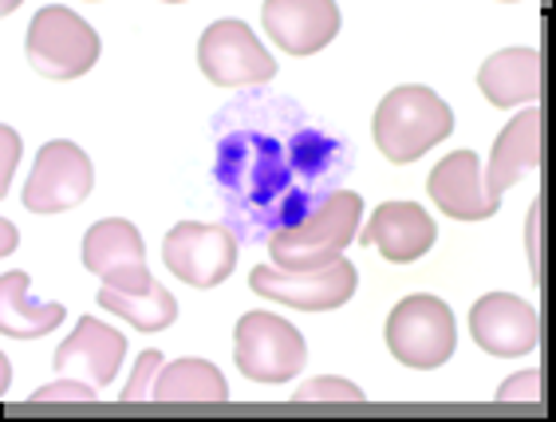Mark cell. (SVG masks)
Here are the masks:
<instances>
[{
	"label": "cell",
	"mask_w": 556,
	"mask_h": 422,
	"mask_svg": "<svg viewBox=\"0 0 556 422\" xmlns=\"http://www.w3.org/2000/svg\"><path fill=\"white\" fill-rule=\"evenodd\" d=\"M214 130V182L225 226L245 245L300 226L355 166V151L340 135L277 91H245L217 111Z\"/></svg>",
	"instance_id": "obj_1"
},
{
	"label": "cell",
	"mask_w": 556,
	"mask_h": 422,
	"mask_svg": "<svg viewBox=\"0 0 556 422\" xmlns=\"http://www.w3.org/2000/svg\"><path fill=\"white\" fill-rule=\"evenodd\" d=\"M371 127L379 151L387 154V163L407 166L418 163L427 151H434L450 130H454V111L430 87L403 84L379 103Z\"/></svg>",
	"instance_id": "obj_2"
},
{
	"label": "cell",
	"mask_w": 556,
	"mask_h": 422,
	"mask_svg": "<svg viewBox=\"0 0 556 422\" xmlns=\"http://www.w3.org/2000/svg\"><path fill=\"white\" fill-rule=\"evenodd\" d=\"M359 217H364V197L352 194V190H336V194L328 197L316 214L304 217L300 226L280 229V233L268 238L273 265L292 269V272L332 265V260H340L343 250L355 241V233H359Z\"/></svg>",
	"instance_id": "obj_3"
},
{
	"label": "cell",
	"mask_w": 556,
	"mask_h": 422,
	"mask_svg": "<svg viewBox=\"0 0 556 422\" xmlns=\"http://www.w3.org/2000/svg\"><path fill=\"white\" fill-rule=\"evenodd\" d=\"M387 347L407 368H442L454 356V347H458V328H454L450 304L430 293L399 300L391 308V316H387Z\"/></svg>",
	"instance_id": "obj_4"
},
{
	"label": "cell",
	"mask_w": 556,
	"mask_h": 422,
	"mask_svg": "<svg viewBox=\"0 0 556 422\" xmlns=\"http://www.w3.org/2000/svg\"><path fill=\"white\" fill-rule=\"evenodd\" d=\"M99 33L64 4H48L28 24V64L48 79H79L99 60Z\"/></svg>",
	"instance_id": "obj_5"
},
{
	"label": "cell",
	"mask_w": 556,
	"mask_h": 422,
	"mask_svg": "<svg viewBox=\"0 0 556 422\" xmlns=\"http://www.w3.org/2000/svg\"><path fill=\"white\" fill-rule=\"evenodd\" d=\"M233 356L241 375L253 383H289L300 375L308 344L285 316L273 312H245L237 320Z\"/></svg>",
	"instance_id": "obj_6"
},
{
	"label": "cell",
	"mask_w": 556,
	"mask_h": 422,
	"mask_svg": "<svg viewBox=\"0 0 556 422\" xmlns=\"http://www.w3.org/2000/svg\"><path fill=\"white\" fill-rule=\"evenodd\" d=\"M355 284H359V272H355L352 260H332L324 269H280V265H261L249 277V289L261 293L265 300L289 304L300 312H332L340 304H348L355 296Z\"/></svg>",
	"instance_id": "obj_7"
},
{
	"label": "cell",
	"mask_w": 556,
	"mask_h": 422,
	"mask_svg": "<svg viewBox=\"0 0 556 422\" xmlns=\"http://www.w3.org/2000/svg\"><path fill=\"white\" fill-rule=\"evenodd\" d=\"M198 67L217 87H261L277 76V60L245 21H214L198 40Z\"/></svg>",
	"instance_id": "obj_8"
},
{
	"label": "cell",
	"mask_w": 556,
	"mask_h": 422,
	"mask_svg": "<svg viewBox=\"0 0 556 422\" xmlns=\"http://www.w3.org/2000/svg\"><path fill=\"white\" fill-rule=\"evenodd\" d=\"M96 186V166L75 142L55 139L36 154V166L24 182V209L28 214H64L87 202Z\"/></svg>",
	"instance_id": "obj_9"
},
{
	"label": "cell",
	"mask_w": 556,
	"mask_h": 422,
	"mask_svg": "<svg viewBox=\"0 0 556 422\" xmlns=\"http://www.w3.org/2000/svg\"><path fill=\"white\" fill-rule=\"evenodd\" d=\"M166 269L190 289H217L237 265V238L229 226H205V221H182L162 241Z\"/></svg>",
	"instance_id": "obj_10"
},
{
	"label": "cell",
	"mask_w": 556,
	"mask_h": 422,
	"mask_svg": "<svg viewBox=\"0 0 556 422\" xmlns=\"http://www.w3.org/2000/svg\"><path fill=\"white\" fill-rule=\"evenodd\" d=\"M84 265L108 289L139 293V289L150 284L147 245H142V233L130 226L127 217H108V221H96V226L87 229Z\"/></svg>",
	"instance_id": "obj_11"
},
{
	"label": "cell",
	"mask_w": 556,
	"mask_h": 422,
	"mask_svg": "<svg viewBox=\"0 0 556 422\" xmlns=\"http://www.w3.org/2000/svg\"><path fill=\"white\" fill-rule=\"evenodd\" d=\"M470 336L490 356H525L541 344V320L529 300L514 293H485L470 308Z\"/></svg>",
	"instance_id": "obj_12"
},
{
	"label": "cell",
	"mask_w": 556,
	"mask_h": 422,
	"mask_svg": "<svg viewBox=\"0 0 556 422\" xmlns=\"http://www.w3.org/2000/svg\"><path fill=\"white\" fill-rule=\"evenodd\" d=\"M123 356H127V336L118 328L103 324L96 316H87L75 324V332L55 347V371L60 375H72V380H84L91 387H103V383H115L118 368H123Z\"/></svg>",
	"instance_id": "obj_13"
},
{
	"label": "cell",
	"mask_w": 556,
	"mask_h": 422,
	"mask_svg": "<svg viewBox=\"0 0 556 422\" xmlns=\"http://www.w3.org/2000/svg\"><path fill=\"white\" fill-rule=\"evenodd\" d=\"M427 194L434 197V206L454 221H485L497 214L502 197H493L485 190L482 178V158L473 151H454L446 154L427 178Z\"/></svg>",
	"instance_id": "obj_14"
},
{
	"label": "cell",
	"mask_w": 556,
	"mask_h": 422,
	"mask_svg": "<svg viewBox=\"0 0 556 422\" xmlns=\"http://www.w3.org/2000/svg\"><path fill=\"white\" fill-rule=\"evenodd\" d=\"M355 238L383 253L391 265H410V260L427 257V253L434 250L439 226H434V217L422 206H415V202H383Z\"/></svg>",
	"instance_id": "obj_15"
},
{
	"label": "cell",
	"mask_w": 556,
	"mask_h": 422,
	"mask_svg": "<svg viewBox=\"0 0 556 422\" xmlns=\"http://www.w3.org/2000/svg\"><path fill=\"white\" fill-rule=\"evenodd\" d=\"M261 24L289 55H312L336 40L340 9L328 0H268L261 9Z\"/></svg>",
	"instance_id": "obj_16"
},
{
	"label": "cell",
	"mask_w": 556,
	"mask_h": 422,
	"mask_svg": "<svg viewBox=\"0 0 556 422\" xmlns=\"http://www.w3.org/2000/svg\"><path fill=\"white\" fill-rule=\"evenodd\" d=\"M536 166H541V111L529 107L493 142L490 166H485V190L493 197H502L509 186H517Z\"/></svg>",
	"instance_id": "obj_17"
},
{
	"label": "cell",
	"mask_w": 556,
	"mask_h": 422,
	"mask_svg": "<svg viewBox=\"0 0 556 422\" xmlns=\"http://www.w3.org/2000/svg\"><path fill=\"white\" fill-rule=\"evenodd\" d=\"M478 87L493 107H517L541 99V52L536 48H505L490 55L478 72Z\"/></svg>",
	"instance_id": "obj_18"
},
{
	"label": "cell",
	"mask_w": 556,
	"mask_h": 422,
	"mask_svg": "<svg viewBox=\"0 0 556 422\" xmlns=\"http://www.w3.org/2000/svg\"><path fill=\"white\" fill-rule=\"evenodd\" d=\"M64 320V304L36 300L28 272L12 269L0 277V332L12 340L48 336Z\"/></svg>",
	"instance_id": "obj_19"
},
{
	"label": "cell",
	"mask_w": 556,
	"mask_h": 422,
	"mask_svg": "<svg viewBox=\"0 0 556 422\" xmlns=\"http://www.w3.org/2000/svg\"><path fill=\"white\" fill-rule=\"evenodd\" d=\"M159 402H225L229 399V383H225L222 368L210 359H174L162 363L159 380H154V395Z\"/></svg>",
	"instance_id": "obj_20"
},
{
	"label": "cell",
	"mask_w": 556,
	"mask_h": 422,
	"mask_svg": "<svg viewBox=\"0 0 556 422\" xmlns=\"http://www.w3.org/2000/svg\"><path fill=\"white\" fill-rule=\"evenodd\" d=\"M99 304L111 316H118V320H130L139 332H162V328H170L178 320V300L154 281L147 289H139V293H123V289H108L103 284L99 289Z\"/></svg>",
	"instance_id": "obj_21"
},
{
	"label": "cell",
	"mask_w": 556,
	"mask_h": 422,
	"mask_svg": "<svg viewBox=\"0 0 556 422\" xmlns=\"http://www.w3.org/2000/svg\"><path fill=\"white\" fill-rule=\"evenodd\" d=\"M292 399L296 402H364V391L355 387L352 380H340V375H320V380H308L304 387H296Z\"/></svg>",
	"instance_id": "obj_22"
},
{
	"label": "cell",
	"mask_w": 556,
	"mask_h": 422,
	"mask_svg": "<svg viewBox=\"0 0 556 422\" xmlns=\"http://www.w3.org/2000/svg\"><path fill=\"white\" fill-rule=\"evenodd\" d=\"M159 368H162V351H142L135 371H130V383L123 387L118 399L123 402H147L154 395V380H159Z\"/></svg>",
	"instance_id": "obj_23"
},
{
	"label": "cell",
	"mask_w": 556,
	"mask_h": 422,
	"mask_svg": "<svg viewBox=\"0 0 556 422\" xmlns=\"http://www.w3.org/2000/svg\"><path fill=\"white\" fill-rule=\"evenodd\" d=\"M28 402H36V407H43V402H96V387H91V383H84V380H72V375H64V380L52 383V387L36 391Z\"/></svg>",
	"instance_id": "obj_24"
},
{
	"label": "cell",
	"mask_w": 556,
	"mask_h": 422,
	"mask_svg": "<svg viewBox=\"0 0 556 422\" xmlns=\"http://www.w3.org/2000/svg\"><path fill=\"white\" fill-rule=\"evenodd\" d=\"M541 371H517L497 387V402H541Z\"/></svg>",
	"instance_id": "obj_25"
},
{
	"label": "cell",
	"mask_w": 556,
	"mask_h": 422,
	"mask_svg": "<svg viewBox=\"0 0 556 422\" xmlns=\"http://www.w3.org/2000/svg\"><path fill=\"white\" fill-rule=\"evenodd\" d=\"M16 163H21V135L12 127H0V197L9 194Z\"/></svg>",
	"instance_id": "obj_26"
},
{
	"label": "cell",
	"mask_w": 556,
	"mask_h": 422,
	"mask_svg": "<svg viewBox=\"0 0 556 422\" xmlns=\"http://www.w3.org/2000/svg\"><path fill=\"white\" fill-rule=\"evenodd\" d=\"M16 226H12V221H4V217H0V257H12V250H16Z\"/></svg>",
	"instance_id": "obj_27"
},
{
	"label": "cell",
	"mask_w": 556,
	"mask_h": 422,
	"mask_svg": "<svg viewBox=\"0 0 556 422\" xmlns=\"http://www.w3.org/2000/svg\"><path fill=\"white\" fill-rule=\"evenodd\" d=\"M9 380H12V368H9V359L0 356V395L9 391Z\"/></svg>",
	"instance_id": "obj_28"
}]
</instances>
